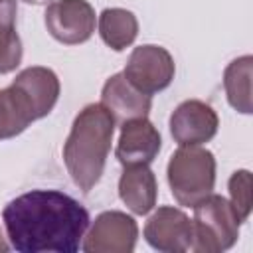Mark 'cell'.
<instances>
[{
    "label": "cell",
    "mask_w": 253,
    "mask_h": 253,
    "mask_svg": "<svg viewBox=\"0 0 253 253\" xmlns=\"http://www.w3.org/2000/svg\"><path fill=\"white\" fill-rule=\"evenodd\" d=\"M231 208L235 210L239 221H245L251 213V174L247 170H237L229 178Z\"/></svg>",
    "instance_id": "obj_18"
},
{
    "label": "cell",
    "mask_w": 253,
    "mask_h": 253,
    "mask_svg": "<svg viewBox=\"0 0 253 253\" xmlns=\"http://www.w3.org/2000/svg\"><path fill=\"white\" fill-rule=\"evenodd\" d=\"M113 130L115 119L101 103L87 105L75 117L63 144V160L79 190L89 192L99 182L111 150Z\"/></svg>",
    "instance_id": "obj_2"
},
{
    "label": "cell",
    "mask_w": 253,
    "mask_h": 253,
    "mask_svg": "<svg viewBox=\"0 0 253 253\" xmlns=\"http://www.w3.org/2000/svg\"><path fill=\"white\" fill-rule=\"evenodd\" d=\"M6 235L20 253H73L89 225V211L57 190H32L2 211Z\"/></svg>",
    "instance_id": "obj_1"
},
{
    "label": "cell",
    "mask_w": 253,
    "mask_h": 253,
    "mask_svg": "<svg viewBox=\"0 0 253 253\" xmlns=\"http://www.w3.org/2000/svg\"><path fill=\"white\" fill-rule=\"evenodd\" d=\"M156 178L148 164L125 166V172L119 180V196L132 213H148L156 204Z\"/></svg>",
    "instance_id": "obj_13"
},
{
    "label": "cell",
    "mask_w": 253,
    "mask_h": 253,
    "mask_svg": "<svg viewBox=\"0 0 253 253\" xmlns=\"http://www.w3.org/2000/svg\"><path fill=\"white\" fill-rule=\"evenodd\" d=\"M38 119H42V115L34 99L18 81L0 89V140L20 134L32 121Z\"/></svg>",
    "instance_id": "obj_12"
},
{
    "label": "cell",
    "mask_w": 253,
    "mask_h": 253,
    "mask_svg": "<svg viewBox=\"0 0 253 253\" xmlns=\"http://www.w3.org/2000/svg\"><path fill=\"white\" fill-rule=\"evenodd\" d=\"M215 111L198 99H188L176 107L170 117V132L180 146H194L208 142L217 132Z\"/></svg>",
    "instance_id": "obj_9"
},
{
    "label": "cell",
    "mask_w": 253,
    "mask_h": 253,
    "mask_svg": "<svg viewBox=\"0 0 253 253\" xmlns=\"http://www.w3.org/2000/svg\"><path fill=\"white\" fill-rule=\"evenodd\" d=\"M160 132L146 119H130L123 123L121 138L117 144V158L123 166L150 164L160 150Z\"/></svg>",
    "instance_id": "obj_10"
},
{
    "label": "cell",
    "mask_w": 253,
    "mask_h": 253,
    "mask_svg": "<svg viewBox=\"0 0 253 253\" xmlns=\"http://www.w3.org/2000/svg\"><path fill=\"white\" fill-rule=\"evenodd\" d=\"M26 4H36V6H40V4H47V2H51V0H24Z\"/></svg>",
    "instance_id": "obj_20"
},
{
    "label": "cell",
    "mask_w": 253,
    "mask_h": 253,
    "mask_svg": "<svg viewBox=\"0 0 253 253\" xmlns=\"http://www.w3.org/2000/svg\"><path fill=\"white\" fill-rule=\"evenodd\" d=\"M146 241L166 253H182L194 245V225L178 208H158L144 225Z\"/></svg>",
    "instance_id": "obj_8"
},
{
    "label": "cell",
    "mask_w": 253,
    "mask_h": 253,
    "mask_svg": "<svg viewBox=\"0 0 253 253\" xmlns=\"http://www.w3.org/2000/svg\"><path fill=\"white\" fill-rule=\"evenodd\" d=\"M174 59L160 45H138L130 53L123 75L138 91L152 95L166 89L174 79Z\"/></svg>",
    "instance_id": "obj_5"
},
{
    "label": "cell",
    "mask_w": 253,
    "mask_h": 253,
    "mask_svg": "<svg viewBox=\"0 0 253 253\" xmlns=\"http://www.w3.org/2000/svg\"><path fill=\"white\" fill-rule=\"evenodd\" d=\"M168 184L180 206L194 208L211 194L215 184V158L200 144L180 146L168 162Z\"/></svg>",
    "instance_id": "obj_3"
},
{
    "label": "cell",
    "mask_w": 253,
    "mask_h": 253,
    "mask_svg": "<svg viewBox=\"0 0 253 253\" xmlns=\"http://www.w3.org/2000/svg\"><path fill=\"white\" fill-rule=\"evenodd\" d=\"M45 28L61 43H83L95 32V10L87 0H55L45 10Z\"/></svg>",
    "instance_id": "obj_6"
},
{
    "label": "cell",
    "mask_w": 253,
    "mask_h": 253,
    "mask_svg": "<svg viewBox=\"0 0 253 253\" xmlns=\"http://www.w3.org/2000/svg\"><path fill=\"white\" fill-rule=\"evenodd\" d=\"M6 251H8V243H6V237H4V233L0 229V253H6Z\"/></svg>",
    "instance_id": "obj_19"
},
{
    "label": "cell",
    "mask_w": 253,
    "mask_h": 253,
    "mask_svg": "<svg viewBox=\"0 0 253 253\" xmlns=\"http://www.w3.org/2000/svg\"><path fill=\"white\" fill-rule=\"evenodd\" d=\"M28 95L34 99L42 117H45L57 103L59 97V79L47 67H28L16 75V79Z\"/></svg>",
    "instance_id": "obj_14"
},
{
    "label": "cell",
    "mask_w": 253,
    "mask_h": 253,
    "mask_svg": "<svg viewBox=\"0 0 253 253\" xmlns=\"http://www.w3.org/2000/svg\"><path fill=\"white\" fill-rule=\"evenodd\" d=\"M99 34L109 47L121 51L134 42L138 34V22L128 10L107 8L99 16Z\"/></svg>",
    "instance_id": "obj_15"
},
{
    "label": "cell",
    "mask_w": 253,
    "mask_h": 253,
    "mask_svg": "<svg viewBox=\"0 0 253 253\" xmlns=\"http://www.w3.org/2000/svg\"><path fill=\"white\" fill-rule=\"evenodd\" d=\"M239 217L231 204L215 194L194 206V245L200 253H219L229 249L239 235Z\"/></svg>",
    "instance_id": "obj_4"
},
{
    "label": "cell",
    "mask_w": 253,
    "mask_h": 253,
    "mask_svg": "<svg viewBox=\"0 0 253 253\" xmlns=\"http://www.w3.org/2000/svg\"><path fill=\"white\" fill-rule=\"evenodd\" d=\"M150 95L138 91L126 81L123 73H115L107 79L101 91V105L113 115L115 121L126 123L130 119L146 117L150 111Z\"/></svg>",
    "instance_id": "obj_11"
},
{
    "label": "cell",
    "mask_w": 253,
    "mask_h": 253,
    "mask_svg": "<svg viewBox=\"0 0 253 253\" xmlns=\"http://www.w3.org/2000/svg\"><path fill=\"white\" fill-rule=\"evenodd\" d=\"M22 61V42L16 32V0H0V75Z\"/></svg>",
    "instance_id": "obj_16"
},
{
    "label": "cell",
    "mask_w": 253,
    "mask_h": 253,
    "mask_svg": "<svg viewBox=\"0 0 253 253\" xmlns=\"http://www.w3.org/2000/svg\"><path fill=\"white\" fill-rule=\"evenodd\" d=\"M251 65L253 57L243 55L231 61L223 75V87L227 101L239 113H251Z\"/></svg>",
    "instance_id": "obj_17"
},
{
    "label": "cell",
    "mask_w": 253,
    "mask_h": 253,
    "mask_svg": "<svg viewBox=\"0 0 253 253\" xmlns=\"http://www.w3.org/2000/svg\"><path fill=\"white\" fill-rule=\"evenodd\" d=\"M136 221L123 211H103L91 225L83 249L87 253H130L136 245Z\"/></svg>",
    "instance_id": "obj_7"
}]
</instances>
